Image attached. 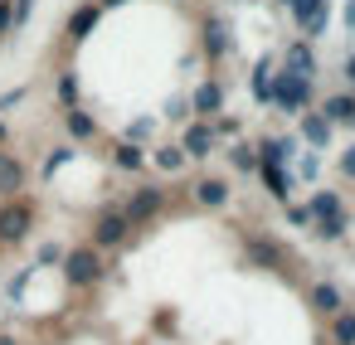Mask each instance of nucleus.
I'll return each instance as SVG.
<instances>
[{
	"instance_id": "f257e3e1",
	"label": "nucleus",
	"mask_w": 355,
	"mask_h": 345,
	"mask_svg": "<svg viewBox=\"0 0 355 345\" xmlns=\"http://www.w3.org/2000/svg\"><path fill=\"white\" fill-rule=\"evenodd\" d=\"M35 224H40L35 200H25V195L0 200V253H6V248H20V243L30 238V229H35Z\"/></svg>"
},
{
	"instance_id": "f03ea898",
	"label": "nucleus",
	"mask_w": 355,
	"mask_h": 345,
	"mask_svg": "<svg viewBox=\"0 0 355 345\" xmlns=\"http://www.w3.org/2000/svg\"><path fill=\"white\" fill-rule=\"evenodd\" d=\"M306 214H311L316 238L336 243V238L345 233V204H340V195H336V190H316V195H311V204H306Z\"/></svg>"
},
{
	"instance_id": "7ed1b4c3",
	"label": "nucleus",
	"mask_w": 355,
	"mask_h": 345,
	"mask_svg": "<svg viewBox=\"0 0 355 345\" xmlns=\"http://www.w3.org/2000/svg\"><path fill=\"white\" fill-rule=\"evenodd\" d=\"M64 277H69V287H78V292L98 287V282L107 277L103 253H98L93 243H83V248H64Z\"/></svg>"
},
{
	"instance_id": "20e7f679",
	"label": "nucleus",
	"mask_w": 355,
	"mask_h": 345,
	"mask_svg": "<svg viewBox=\"0 0 355 345\" xmlns=\"http://www.w3.org/2000/svg\"><path fill=\"white\" fill-rule=\"evenodd\" d=\"M272 107H282V112H306V103H311V78H302V73H272V98H268Z\"/></svg>"
},
{
	"instance_id": "39448f33",
	"label": "nucleus",
	"mask_w": 355,
	"mask_h": 345,
	"mask_svg": "<svg viewBox=\"0 0 355 345\" xmlns=\"http://www.w3.org/2000/svg\"><path fill=\"white\" fill-rule=\"evenodd\" d=\"M161 209H166V190H161V185H137V190L127 195V204H122V214H127V224H132V229L151 224Z\"/></svg>"
},
{
	"instance_id": "423d86ee",
	"label": "nucleus",
	"mask_w": 355,
	"mask_h": 345,
	"mask_svg": "<svg viewBox=\"0 0 355 345\" xmlns=\"http://www.w3.org/2000/svg\"><path fill=\"white\" fill-rule=\"evenodd\" d=\"M175 146H180V151H185V161H195V166H200V161H209V156H214V146H219L214 122H200V117H195V122L180 132V141H175Z\"/></svg>"
},
{
	"instance_id": "0eeeda50",
	"label": "nucleus",
	"mask_w": 355,
	"mask_h": 345,
	"mask_svg": "<svg viewBox=\"0 0 355 345\" xmlns=\"http://www.w3.org/2000/svg\"><path fill=\"white\" fill-rule=\"evenodd\" d=\"M127 238H132L127 214H122V209H103L98 224H93V248H98V253H103V248H122Z\"/></svg>"
},
{
	"instance_id": "6e6552de",
	"label": "nucleus",
	"mask_w": 355,
	"mask_h": 345,
	"mask_svg": "<svg viewBox=\"0 0 355 345\" xmlns=\"http://www.w3.org/2000/svg\"><path fill=\"white\" fill-rule=\"evenodd\" d=\"M287 6H292V20L302 25L306 39L326 35V25H331V6H326V0H287Z\"/></svg>"
},
{
	"instance_id": "1a4fd4ad",
	"label": "nucleus",
	"mask_w": 355,
	"mask_h": 345,
	"mask_svg": "<svg viewBox=\"0 0 355 345\" xmlns=\"http://www.w3.org/2000/svg\"><path fill=\"white\" fill-rule=\"evenodd\" d=\"M190 200H195L200 209H224V204H229V180H219V175H200L195 190H190Z\"/></svg>"
},
{
	"instance_id": "9d476101",
	"label": "nucleus",
	"mask_w": 355,
	"mask_h": 345,
	"mask_svg": "<svg viewBox=\"0 0 355 345\" xmlns=\"http://www.w3.org/2000/svg\"><path fill=\"white\" fill-rule=\"evenodd\" d=\"M190 107H195V117H200V122H214V117H219V107H224V88H219L214 78H209V83H200V88H195V98H190Z\"/></svg>"
},
{
	"instance_id": "9b49d317",
	"label": "nucleus",
	"mask_w": 355,
	"mask_h": 345,
	"mask_svg": "<svg viewBox=\"0 0 355 345\" xmlns=\"http://www.w3.org/2000/svg\"><path fill=\"white\" fill-rule=\"evenodd\" d=\"M20 190H25V166H20V156L0 151V200H15Z\"/></svg>"
},
{
	"instance_id": "f8f14e48",
	"label": "nucleus",
	"mask_w": 355,
	"mask_h": 345,
	"mask_svg": "<svg viewBox=\"0 0 355 345\" xmlns=\"http://www.w3.org/2000/svg\"><path fill=\"white\" fill-rule=\"evenodd\" d=\"M258 175H263L268 195L287 204V195H292V170H287V166H272V161H258Z\"/></svg>"
},
{
	"instance_id": "ddd939ff",
	"label": "nucleus",
	"mask_w": 355,
	"mask_h": 345,
	"mask_svg": "<svg viewBox=\"0 0 355 345\" xmlns=\"http://www.w3.org/2000/svg\"><path fill=\"white\" fill-rule=\"evenodd\" d=\"M297 117H302V141H306L311 151H321V146L331 141V132H336V127H331L321 112H297Z\"/></svg>"
},
{
	"instance_id": "4468645a",
	"label": "nucleus",
	"mask_w": 355,
	"mask_h": 345,
	"mask_svg": "<svg viewBox=\"0 0 355 345\" xmlns=\"http://www.w3.org/2000/svg\"><path fill=\"white\" fill-rule=\"evenodd\" d=\"M321 117L331 122V127H355V93H336V98H326V107H321Z\"/></svg>"
},
{
	"instance_id": "2eb2a0df",
	"label": "nucleus",
	"mask_w": 355,
	"mask_h": 345,
	"mask_svg": "<svg viewBox=\"0 0 355 345\" xmlns=\"http://www.w3.org/2000/svg\"><path fill=\"white\" fill-rule=\"evenodd\" d=\"M292 156H297V141H292V136H263V141H258V161L287 166Z\"/></svg>"
},
{
	"instance_id": "dca6fc26",
	"label": "nucleus",
	"mask_w": 355,
	"mask_h": 345,
	"mask_svg": "<svg viewBox=\"0 0 355 345\" xmlns=\"http://www.w3.org/2000/svg\"><path fill=\"white\" fill-rule=\"evenodd\" d=\"M287 73H302V78H316V54H311V44H306V39H297V44H287Z\"/></svg>"
},
{
	"instance_id": "f3484780",
	"label": "nucleus",
	"mask_w": 355,
	"mask_h": 345,
	"mask_svg": "<svg viewBox=\"0 0 355 345\" xmlns=\"http://www.w3.org/2000/svg\"><path fill=\"white\" fill-rule=\"evenodd\" d=\"M107 156H112V166H122V170H146V166H151V156H146L137 141H117Z\"/></svg>"
},
{
	"instance_id": "a211bd4d",
	"label": "nucleus",
	"mask_w": 355,
	"mask_h": 345,
	"mask_svg": "<svg viewBox=\"0 0 355 345\" xmlns=\"http://www.w3.org/2000/svg\"><path fill=\"white\" fill-rule=\"evenodd\" d=\"M205 54H209V59H224V54H229V30H224L219 15L205 20Z\"/></svg>"
},
{
	"instance_id": "6ab92c4d",
	"label": "nucleus",
	"mask_w": 355,
	"mask_h": 345,
	"mask_svg": "<svg viewBox=\"0 0 355 345\" xmlns=\"http://www.w3.org/2000/svg\"><path fill=\"white\" fill-rule=\"evenodd\" d=\"M64 127H69V136H78V141H93L98 136V122L73 103V107H64Z\"/></svg>"
},
{
	"instance_id": "aec40b11",
	"label": "nucleus",
	"mask_w": 355,
	"mask_h": 345,
	"mask_svg": "<svg viewBox=\"0 0 355 345\" xmlns=\"http://www.w3.org/2000/svg\"><path fill=\"white\" fill-rule=\"evenodd\" d=\"M151 166H156L161 175H180L190 161H185V151H180V146H156V151H151Z\"/></svg>"
},
{
	"instance_id": "412c9836",
	"label": "nucleus",
	"mask_w": 355,
	"mask_h": 345,
	"mask_svg": "<svg viewBox=\"0 0 355 345\" xmlns=\"http://www.w3.org/2000/svg\"><path fill=\"white\" fill-rule=\"evenodd\" d=\"M98 15H103V6H83V10H73V15H69V39H88V30L98 25Z\"/></svg>"
},
{
	"instance_id": "4be33fe9",
	"label": "nucleus",
	"mask_w": 355,
	"mask_h": 345,
	"mask_svg": "<svg viewBox=\"0 0 355 345\" xmlns=\"http://www.w3.org/2000/svg\"><path fill=\"white\" fill-rule=\"evenodd\" d=\"M229 166H234L239 175H253V170H258V146H248V141H234V146H229Z\"/></svg>"
},
{
	"instance_id": "5701e85b",
	"label": "nucleus",
	"mask_w": 355,
	"mask_h": 345,
	"mask_svg": "<svg viewBox=\"0 0 355 345\" xmlns=\"http://www.w3.org/2000/svg\"><path fill=\"white\" fill-rule=\"evenodd\" d=\"M311 306H316L321 316H336V311H340V292H336L331 282H316V287H311Z\"/></svg>"
},
{
	"instance_id": "b1692460",
	"label": "nucleus",
	"mask_w": 355,
	"mask_h": 345,
	"mask_svg": "<svg viewBox=\"0 0 355 345\" xmlns=\"http://www.w3.org/2000/svg\"><path fill=\"white\" fill-rule=\"evenodd\" d=\"M253 98H258V103L272 98V59H263V64L253 69Z\"/></svg>"
},
{
	"instance_id": "393cba45",
	"label": "nucleus",
	"mask_w": 355,
	"mask_h": 345,
	"mask_svg": "<svg viewBox=\"0 0 355 345\" xmlns=\"http://www.w3.org/2000/svg\"><path fill=\"white\" fill-rule=\"evenodd\" d=\"M336 345H355V311H336Z\"/></svg>"
},
{
	"instance_id": "a878e982",
	"label": "nucleus",
	"mask_w": 355,
	"mask_h": 345,
	"mask_svg": "<svg viewBox=\"0 0 355 345\" xmlns=\"http://www.w3.org/2000/svg\"><path fill=\"white\" fill-rule=\"evenodd\" d=\"M40 263H64V248H59V243H44V248H40Z\"/></svg>"
},
{
	"instance_id": "bb28decb",
	"label": "nucleus",
	"mask_w": 355,
	"mask_h": 345,
	"mask_svg": "<svg viewBox=\"0 0 355 345\" xmlns=\"http://www.w3.org/2000/svg\"><path fill=\"white\" fill-rule=\"evenodd\" d=\"M340 175H350V180H355V146H345V151H340Z\"/></svg>"
},
{
	"instance_id": "cd10ccee",
	"label": "nucleus",
	"mask_w": 355,
	"mask_h": 345,
	"mask_svg": "<svg viewBox=\"0 0 355 345\" xmlns=\"http://www.w3.org/2000/svg\"><path fill=\"white\" fill-rule=\"evenodd\" d=\"M10 25H15V10L6 6V0H0V35H10Z\"/></svg>"
},
{
	"instance_id": "c85d7f7f",
	"label": "nucleus",
	"mask_w": 355,
	"mask_h": 345,
	"mask_svg": "<svg viewBox=\"0 0 355 345\" xmlns=\"http://www.w3.org/2000/svg\"><path fill=\"white\" fill-rule=\"evenodd\" d=\"M297 170H302V180H316V156H311V151H306V156H302V166H297Z\"/></svg>"
},
{
	"instance_id": "c756f323",
	"label": "nucleus",
	"mask_w": 355,
	"mask_h": 345,
	"mask_svg": "<svg viewBox=\"0 0 355 345\" xmlns=\"http://www.w3.org/2000/svg\"><path fill=\"white\" fill-rule=\"evenodd\" d=\"M287 219H292V224H311V214H306V204H292V209H287Z\"/></svg>"
},
{
	"instance_id": "7c9ffc66",
	"label": "nucleus",
	"mask_w": 355,
	"mask_h": 345,
	"mask_svg": "<svg viewBox=\"0 0 355 345\" xmlns=\"http://www.w3.org/2000/svg\"><path fill=\"white\" fill-rule=\"evenodd\" d=\"M345 30H355V0H345Z\"/></svg>"
},
{
	"instance_id": "2f4dec72",
	"label": "nucleus",
	"mask_w": 355,
	"mask_h": 345,
	"mask_svg": "<svg viewBox=\"0 0 355 345\" xmlns=\"http://www.w3.org/2000/svg\"><path fill=\"white\" fill-rule=\"evenodd\" d=\"M345 83H355V54L345 59Z\"/></svg>"
},
{
	"instance_id": "473e14b6",
	"label": "nucleus",
	"mask_w": 355,
	"mask_h": 345,
	"mask_svg": "<svg viewBox=\"0 0 355 345\" xmlns=\"http://www.w3.org/2000/svg\"><path fill=\"white\" fill-rule=\"evenodd\" d=\"M98 6H103V10H107V6H127V0H98Z\"/></svg>"
},
{
	"instance_id": "72a5a7b5",
	"label": "nucleus",
	"mask_w": 355,
	"mask_h": 345,
	"mask_svg": "<svg viewBox=\"0 0 355 345\" xmlns=\"http://www.w3.org/2000/svg\"><path fill=\"white\" fill-rule=\"evenodd\" d=\"M0 345H15V335H0Z\"/></svg>"
}]
</instances>
